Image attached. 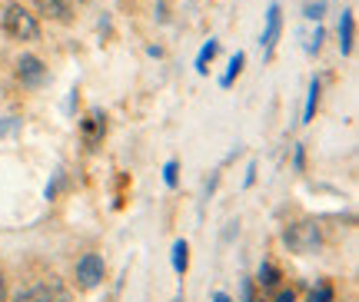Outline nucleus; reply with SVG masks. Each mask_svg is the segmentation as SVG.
I'll return each mask as SVG.
<instances>
[{
  "label": "nucleus",
  "mask_w": 359,
  "mask_h": 302,
  "mask_svg": "<svg viewBox=\"0 0 359 302\" xmlns=\"http://www.w3.org/2000/svg\"><path fill=\"white\" fill-rule=\"evenodd\" d=\"M4 34L13 40H37L40 27L34 20V13H27L20 4H7V11H4Z\"/></svg>",
  "instance_id": "f257e3e1"
},
{
  "label": "nucleus",
  "mask_w": 359,
  "mask_h": 302,
  "mask_svg": "<svg viewBox=\"0 0 359 302\" xmlns=\"http://www.w3.org/2000/svg\"><path fill=\"white\" fill-rule=\"evenodd\" d=\"M283 242L293 252H313L320 246V229H316V223H296L283 233Z\"/></svg>",
  "instance_id": "f03ea898"
},
{
  "label": "nucleus",
  "mask_w": 359,
  "mask_h": 302,
  "mask_svg": "<svg viewBox=\"0 0 359 302\" xmlns=\"http://www.w3.org/2000/svg\"><path fill=\"white\" fill-rule=\"evenodd\" d=\"M77 282L83 289H93V286L103 282V259L97 252H87V256L77 263Z\"/></svg>",
  "instance_id": "7ed1b4c3"
},
{
  "label": "nucleus",
  "mask_w": 359,
  "mask_h": 302,
  "mask_svg": "<svg viewBox=\"0 0 359 302\" xmlns=\"http://www.w3.org/2000/svg\"><path fill=\"white\" fill-rule=\"evenodd\" d=\"M280 30H283L280 4H269V11H266V30H263V37H259V43H263V50H266V53L276 47V40H280Z\"/></svg>",
  "instance_id": "20e7f679"
},
{
  "label": "nucleus",
  "mask_w": 359,
  "mask_h": 302,
  "mask_svg": "<svg viewBox=\"0 0 359 302\" xmlns=\"http://www.w3.org/2000/svg\"><path fill=\"white\" fill-rule=\"evenodd\" d=\"M17 76L24 80L27 87H37V83H43L47 70H43V63H40L37 57H20V63H17Z\"/></svg>",
  "instance_id": "39448f33"
},
{
  "label": "nucleus",
  "mask_w": 359,
  "mask_h": 302,
  "mask_svg": "<svg viewBox=\"0 0 359 302\" xmlns=\"http://www.w3.org/2000/svg\"><path fill=\"white\" fill-rule=\"evenodd\" d=\"M103 130H107V116H103V110H90V116L83 120V139H87V146H97V143H100Z\"/></svg>",
  "instance_id": "423d86ee"
},
{
  "label": "nucleus",
  "mask_w": 359,
  "mask_h": 302,
  "mask_svg": "<svg viewBox=\"0 0 359 302\" xmlns=\"http://www.w3.org/2000/svg\"><path fill=\"white\" fill-rule=\"evenodd\" d=\"M13 302H64V296H57V282H50V286H34L20 292Z\"/></svg>",
  "instance_id": "0eeeda50"
},
{
  "label": "nucleus",
  "mask_w": 359,
  "mask_h": 302,
  "mask_svg": "<svg viewBox=\"0 0 359 302\" xmlns=\"http://www.w3.org/2000/svg\"><path fill=\"white\" fill-rule=\"evenodd\" d=\"M353 40H356V17H353V11H343V17H339V50L353 53Z\"/></svg>",
  "instance_id": "6e6552de"
},
{
  "label": "nucleus",
  "mask_w": 359,
  "mask_h": 302,
  "mask_svg": "<svg viewBox=\"0 0 359 302\" xmlns=\"http://www.w3.org/2000/svg\"><path fill=\"white\" fill-rule=\"evenodd\" d=\"M34 4H37V11L43 13V17H50V20H67V17H70L64 0H34Z\"/></svg>",
  "instance_id": "1a4fd4ad"
},
{
  "label": "nucleus",
  "mask_w": 359,
  "mask_h": 302,
  "mask_svg": "<svg viewBox=\"0 0 359 302\" xmlns=\"http://www.w3.org/2000/svg\"><path fill=\"white\" fill-rule=\"evenodd\" d=\"M219 43L217 40H206L203 50H200V57H196V74H210V63H213V57H217Z\"/></svg>",
  "instance_id": "9d476101"
},
{
  "label": "nucleus",
  "mask_w": 359,
  "mask_h": 302,
  "mask_svg": "<svg viewBox=\"0 0 359 302\" xmlns=\"http://www.w3.org/2000/svg\"><path fill=\"white\" fill-rule=\"evenodd\" d=\"M243 63H246V53H236V57L230 60V70L219 76V87H233V80L243 74Z\"/></svg>",
  "instance_id": "9b49d317"
},
{
  "label": "nucleus",
  "mask_w": 359,
  "mask_h": 302,
  "mask_svg": "<svg viewBox=\"0 0 359 302\" xmlns=\"http://www.w3.org/2000/svg\"><path fill=\"white\" fill-rule=\"evenodd\" d=\"M187 266H190V246L183 240L173 242V269L177 273H187Z\"/></svg>",
  "instance_id": "f8f14e48"
},
{
  "label": "nucleus",
  "mask_w": 359,
  "mask_h": 302,
  "mask_svg": "<svg viewBox=\"0 0 359 302\" xmlns=\"http://www.w3.org/2000/svg\"><path fill=\"white\" fill-rule=\"evenodd\" d=\"M316 103H320V83L313 80V83H309V97H306V110H303V120H306V123L316 116Z\"/></svg>",
  "instance_id": "ddd939ff"
},
{
  "label": "nucleus",
  "mask_w": 359,
  "mask_h": 302,
  "mask_svg": "<svg viewBox=\"0 0 359 302\" xmlns=\"http://www.w3.org/2000/svg\"><path fill=\"white\" fill-rule=\"evenodd\" d=\"M309 302H333V286L316 282V289H309Z\"/></svg>",
  "instance_id": "4468645a"
},
{
  "label": "nucleus",
  "mask_w": 359,
  "mask_h": 302,
  "mask_svg": "<svg viewBox=\"0 0 359 302\" xmlns=\"http://www.w3.org/2000/svg\"><path fill=\"white\" fill-rule=\"evenodd\" d=\"M276 279H280V273H276V266L273 263L259 266V286H276Z\"/></svg>",
  "instance_id": "2eb2a0df"
},
{
  "label": "nucleus",
  "mask_w": 359,
  "mask_h": 302,
  "mask_svg": "<svg viewBox=\"0 0 359 302\" xmlns=\"http://www.w3.org/2000/svg\"><path fill=\"white\" fill-rule=\"evenodd\" d=\"M326 13V0H309L306 4V20H323Z\"/></svg>",
  "instance_id": "dca6fc26"
},
{
  "label": "nucleus",
  "mask_w": 359,
  "mask_h": 302,
  "mask_svg": "<svg viewBox=\"0 0 359 302\" xmlns=\"http://www.w3.org/2000/svg\"><path fill=\"white\" fill-rule=\"evenodd\" d=\"M323 40H326V34H323V27H316V30L309 34V43H306V50H309V53H320Z\"/></svg>",
  "instance_id": "f3484780"
},
{
  "label": "nucleus",
  "mask_w": 359,
  "mask_h": 302,
  "mask_svg": "<svg viewBox=\"0 0 359 302\" xmlns=\"http://www.w3.org/2000/svg\"><path fill=\"white\" fill-rule=\"evenodd\" d=\"M20 130V120L17 116H7V120H0V137H13Z\"/></svg>",
  "instance_id": "a211bd4d"
},
{
  "label": "nucleus",
  "mask_w": 359,
  "mask_h": 302,
  "mask_svg": "<svg viewBox=\"0 0 359 302\" xmlns=\"http://www.w3.org/2000/svg\"><path fill=\"white\" fill-rule=\"evenodd\" d=\"M177 160H170L167 166H163V183H167V186H177Z\"/></svg>",
  "instance_id": "6ab92c4d"
},
{
  "label": "nucleus",
  "mask_w": 359,
  "mask_h": 302,
  "mask_svg": "<svg viewBox=\"0 0 359 302\" xmlns=\"http://www.w3.org/2000/svg\"><path fill=\"white\" fill-rule=\"evenodd\" d=\"M253 173H257V163H250V170H246V179H243L246 186H253Z\"/></svg>",
  "instance_id": "aec40b11"
},
{
  "label": "nucleus",
  "mask_w": 359,
  "mask_h": 302,
  "mask_svg": "<svg viewBox=\"0 0 359 302\" xmlns=\"http://www.w3.org/2000/svg\"><path fill=\"white\" fill-rule=\"evenodd\" d=\"M243 302H253V286L250 282H243Z\"/></svg>",
  "instance_id": "412c9836"
},
{
  "label": "nucleus",
  "mask_w": 359,
  "mask_h": 302,
  "mask_svg": "<svg viewBox=\"0 0 359 302\" xmlns=\"http://www.w3.org/2000/svg\"><path fill=\"white\" fill-rule=\"evenodd\" d=\"M276 302H296V296L286 289V292H280V296H276Z\"/></svg>",
  "instance_id": "4be33fe9"
},
{
  "label": "nucleus",
  "mask_w": 359,
  "mask_h": 302,
  "mask_svg": "<svg viewBox=\"0 0 359 302\" xmlns=\"http://www.w3.org/2000/svg\"><path fill=\"white\" fill-rule=\"evenodd\" d=\"M213 302H230V296H226V292H217V296H213Z\"/></svg>",
  "instance_id": "5701e85b"
},
{
  "label": "nucleus",
  "mask_w": 359,
  "mask_h": 302,
  "mask_svg": "<svg viewBox=\"0 0 359 302\" xmlns=\"http://www.w3.org/2000/svg\"><path fill=\"white\" fill-rule=\"evenodd\" d=\"M0 302H4V276H0Z\"/></svg>",
  "instance_id": "b1692460"
}]
</instances>
